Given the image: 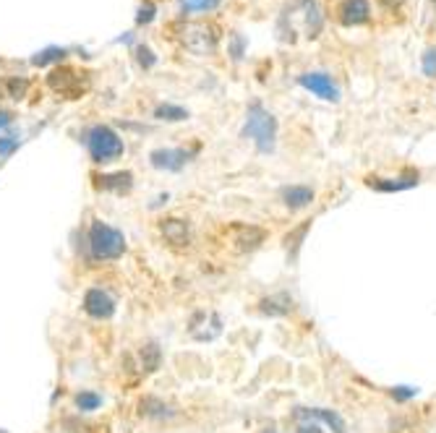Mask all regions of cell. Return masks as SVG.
<instances>
[{"label": "cell", "mask_w": 436, "mask_h": 433, "mask_svg": "<svg viewBox=\"0 0 436 433\" xmlns=\"http://www.w3.org/2000/svg\"><path fill=\"white\" fill-rule=\"evenodd\" d=\"M170 34L183 45L188 53L196 55L214 53L217 40H220L217 27L204 24V21H178V24H170Z\"/></svg>", "instance_id": "3957f363"}, {"label": "cell", "mask_w": 436, "mask_h": 433, "mask_svg": "<svg viewBox=\"0 0 436 433\" xmlns=\"http://www.w3.org/2000/svg\"><path fill=\"white\" fill-rule=\"evenodd\" d=\"M311 230V220H306V222H301L295 230H290L288 235H285V248L290 250V259L295 261V256H298V250H301V246H303V237L306 233Z\"/></svg>", "instance_id": "d6986e66"}, {"label": "cell", "mask_w": 436, "mask_h": 433, "mask_svg": "<svg viewBox=\"0 0 436 433\" xmlns=\"http://www.w3.org/2000/svg\"><path fill=\"white\" fill-rule=\"evenodd\" d=\"M102 405V397L97 392H79L76 394V407H79L81 412H94V410H100Z\"/></svg>", "instance_id": "44dd1931"}, {"label": "cell", "mask_w": 436, "mask_h": 433, "mask_svg": "<svg viewBox=\"0 0 436 433\" xmlns=\"http://www.w3.org/2000/svg\"><path fill=\"white\" fill-rule=\"evenodd\" d=\"M154 118L157 120H168V123H181V120H188V110L181 105H170V102H165V105H159L154 110Z\"/></svg>", "instance_id": "ffe728a7"}, {"label": "cell", "mask_w": 436, "mask_h": 433, "mask_svg": "<svg viewBox=\"0 0 436 433\" xmlns=\"http://www.w3.org/2000/svg\"><path fill=\"white\" fill-rule=\"evenodd\" d=\"M0 97H3V89H0Z\"/></svg>", "instance_id": "e575fe53"}, {"label": "cell", "mask_w": 436, "mask_h": 433, "mask_svg": "<svg viewBox=\"0 0 436 433\" xmlns=\"http://www.w3.org/2000/svg\"><path fill=\"white\" fill-rule=\"evenodd\" d=\"M0 433H5V431H0Z\"/></svg>", "instance_id": "d590c367"}, {"label": "cell", "mask_w": 436, "mask_h": 433, "mask_svg": "<svg viewBox=\"0 0 436 433\" xmlns=\"http://www.w3.org/2000/svg\"><path fill=\"white\" fill-rule=\"evenodd\" d=\"M152 19H154V5L149 3V5H144V8L139 11V16H136V21H139V24H149Z\"/></svg>", "instance_id": "f546056e"}, {"label": "cell", "mask_w": 436, "mask_h": 433, "mask_svg": "<svg viewBox=\"0 0 436 433\" xmlns=\"http://www.w3.org/2000/svg\"><path fill=\"white\" fill-rule=\"evenodd\" d=\"M89 253L94 261H115L126 253V237L118 227L92 220L89 224Z\"/></svg>", "instance_id": "7a4b0ae2"}, {"label": "cell", "mask_w": 436, "mask_h": 433, "mask_svg": "<svg viewBox=\"0 0 436 433\" xmlns=\"http://www.w3.org/2000/svg\"><path fill=\"white\" fill-rule=\"evenodd\" d=\"M292 415L298 420H314V423H321V425H327L332 433H347V423H345V418L337 412V410H332V407H295Z\"/></svg>", "instance_id": "9c48e42d"}, {"label": "cell", "mask_w": 436, "mask_h": 433, "mask_svg": "<svg viewBox=\"0 0 436 433\" xmlns=\"http://www.w3.org/2000/svg\"><path fill=\"white\" fill-rule=\"evenodd\" d=\"M198 146H191V149H154L149 154V162L154 170H165V172H181L196 157Z\"/></svg>", "instance_id": "52a82bcc"}, {"label": "cell", "mask_w": 436, "mask_h": 433, "mask_svg": "<svg viewBox=\"0 0 436 433\" xmlns=\"http://www.w3.org/2000/svg\"><path fill=\"white\" fill-rule=\"evenodd\" d=\"M47 86H50L58 97H63V100H81L84 94L89 92L92 79H89L87 71H81V68L76 66H58L50 71Z\"/></svg>", "instance_id": "5b68a950"}, {"label": "cell", "mask_w": 436, "mask_h": 433, "mask_svg": "<svg viewBox=\"0 0 436 433\" xmlns=\"http://www.w3.org/2000/svg\"><path fill=\"white\" fill-rule=\"evenodd\" d=\"M11 123V113H0V128H5Z\"/></svg>", "instance_id": "1f68e13d"}, {"label": "cell", "mask_w": 436, "mask_h": 433, "mask_svg": "<svg viewBox=\"0 0 436 433\" xmlns=\"http://www.w3.org/2000/svg\"><path fill=\"white\" fill-rule=\"evenodd\" d=\"M14 149H19V139L16 136H0V159L8 157Z\"/></svg>", "instance_id": "4316f807"}, {"label": "cell", "mask_w": 436, "mask_h": 433, "mask_svg": "<svg viewBox=\"0 0 436 433\" xmlns=\"http://www.w3.org/2000/svg\"><path fill=\"white\" fill-rule=\"evenodd\" d=\"M84 141H87V149H89V154H92V159L97 165H110V162L123 157V152H126L123 139L110 126H94V128H89V133L84 136Z\"/></svg>", "instance_id": "277c9868"}, {"label": "cell", "mask_w": 436, "mask_h": 433, "mask_svg": "<svg viewBox=\"0 0 436 433\" xmlns=\"http://www.w3.org/2000/svg\"><path fill=\"white\" fill-rule=\"evenodd\" d=\"M418 386H410V384H397V386H392L389 389V397L395 399V402H400V405H405V402H410V399H415L418 397Z\"/></svg>", "instance_id": "7402d4cb"}, {"label": "cell", "mask_w": 436, "mask_h": 433, "mask_svg": "<svg viewBox=\"0 0 436 433\" xmlns=\"http://www.w3.org/2000/svg\"><path fill=\"white\" fill-rule=\"evenodd\" d=\"M159 233L175 248H183V246L191 243V224H188V220H178V217L162 220L159 222Z\"/></svg>", "instance_id": "5bb4252c"}, {"label": "cell", "mask_w": 436, "mask_h": 433, "mask_svg": "<svg viewBox=\"0 0 436 433\" xmlns=\"http://www.w3.org/2000/svg\"><path fill=\"white\" fill-rule=\"evenodd\" d=\"M421 68L426 76H436V47H428L421 58Z\"/></svg>", "instance_id": "d4e9b609"}, {"label": "cell", "mask_w": 436, "mask_h": 433, "mask_svg": "<svg viewBox=\"0 0 436 433\" xmlns=\"http://www.w3.org/2000/svg\"><path fill=\"white\" fill-rule=\"evenodd\" d=\"M139 415L146 420H172L178 412H175V407L168 405L165 399H159V397H152V394H146L144 399L139 402Z\"/></svg>", "instance_id": "2e32d148"}, {"label": "cell", "mask_w": 436, "mask_h": 433, "mask_svg": "<svg viewBox=\"0 0 436 433\" xmlns=\"http://www.w3.org/2000/svg\"><path fill=\"white\" fill-rule=\"evenodd\" d=\"M227 235H230L233 248L240 250V253H246V250H256L259 246H262V243H264V240H266V230H264V227H259V224L236 222V224H230Z\"/></svg>", "instance_id": "ba28073f"}, {"label": "cell", "mask_w": 436, "mask_h": 433, "mask_svg": "<svg viewBox=\"0 0 436 433\" xmlns=\"http://www.w3.org/2000/svg\"><path fill=\"white\" fill-rule=\"evenodd\" d=\"M259 433H277V428H272V425H269V428H264V431H259Z\"/></svg>", "instance_id": "836d02e7"}, {"label": "cell", "mask_w": 436, "mask_h": 433, "mask_svg": "<svg viewBox=\"0 0 436 433\" xmlns=\"http://www.w3.org/2000/svg\"><path fill=\"white\" fill-rule=\"evenodd\" d=\"M220 0H183V11L185 14H198V11H211L217 8Z\"/></svg>", "instance_id": "cb8c5ba5"}, {"label": "cell", "mask_w": 436, "mask_h": 433, "mask_svg": "<svg viewBox=\"0 0 436 433\" xmlns=\"http://www.w3.org/2000/svg\"><path fill=\"white\" fill-rule=\"evenodd\" d=\"M97 188L100 191H113V194H128L133 188V172L120 170V172H107V175H94Z\"/></svg>", "instance_id": "e0dca14e"}, {"label": "cell", "mask_w": 436, "mask_h": 433, "mask_svg": "<svg viewBox=\"0 0 436 433\" xmlns=\"http://www.w3.org/2000/svg\"><path fill=\"white\" fill-rule=\"evenodd\" d=\"M243 50H246V40H243L240 34H233V45H230V53H233V58H236V60H240V58H243Z\"/></svg>", "instance_id": "83f0119b"}, {"label": "cell", "mask_w": 436, "mask_h": 433, "mask_svg": "<svg viewBox=\"0 0 436 433\" xmlns=\"http://www.w3.org/2000/svg\"><path fill=\"white\" fill-rule=\"evenodd\" d=\"M421 183V172L418 170H405L397 178H379V175H371L366 178V185L379 191V194H400V191H410Z\"/></svg>", "instance_id": "30bf717a"}, {"label": "cell", "mask_w": 436, "mask_h": 433, "mask_svg": "<svg viewBox=\"0 0 436 433\" xmlns=\"http://www.w3.org/2000/svg\"><path fill=\"white\" fill-rule=\"evenodd\" d=\"M337 16H340V24H345V27L366 24L371 19L369 0H343L340 8H337Z\"/></svg>", "instance_id": "4fadbf2b"}, {"label": "cell", "mask_w": 436, "mask_h": 433, "mask_svg": "<svg viewBox=\"0 0 436 433\" xmlns=\"http://www.w3.org/2000/svg\"><path fill=\"white\" fill-rule=\"evenodd\" d=\"M434 5H436V0H434Z\"/></svg>", "instance_id": "8d00e7d4"}, {"label": "cell", "mask_w": 436, "mask_h": 433, "mask_svg": "<svg viewBox=\"0 0 436 433\" xmlns=\"http://www.w3.org/2000/svg\"><path fill=\"white\" fill-rule=\"evenodd\" d=\"M84 311L92 318H110L115 314V298L102 288H92L84 292Z\"/></svg>", "instance_id": "8fae6325"}, {"label": "cell", "mask_w": 436, "mask_h": 433, "mask_svg": "<svg viewBox=\"0 0 436 433\" xmlns=\"http://www.w3.org/2000/svg\"><path fill=\"white\" fill-rule=\"evenodd\" d=\"M66 55V50L63 47H47V50H42V53L34 55V66H47V63H53V60H60Z\"/></svg>", "instance_id": "603a6c76"}, {"label": "cell", "mask_w": 436, "mask_h": 433, "mask_svg": "<svg viewBox=\"0 0 436 433\" xmlns=\"http://www.w3.org/2000/svg\"><path fill=\"white\" fill-rule=\"evenodd\" d=\"M240 136L251 139L259 154H272L277 146V118L269 110H264L262 102H251L249 113H246V123L240 128Z\"/></svg>", "instance_id": "6da1fadb"}, {"label": "cell", "mask_w": 436, "mask_h": 433, "mask_svg": "<svg viewBox=\"0 0 436 433\" xmlns=\"http://www.w3.org/2000/svg\"><path fill=\"white\" fill-rule=\"evenodd\" d=\"M295 433H324V431H321V425L314 423V420H303V423L298 425V431Z\"/></svg>", "instance_id": "4dcf8cb0"}, {"label": "cell", "mask_w": 436, "mask_h": 433, "mask_svg": "<svg viewBox=\"0 0 436 433\" xmlns=\"http://www.w3.org/2000/svg\"><path fill=\"white\" fill-rule=\"evenodd\" d=\"M136 53H139V63H141L144 68L154 66V55H152V50H149V47H139Z\"/></svg>", "instance_id": "f1b7e54d"}, {"label": "cell", "mask_w": 436, "mask_h": 433, "mask_svg": "<svg viewBox=\"0 0 436 433\" xmlns=\"http://www.w3.org/2000/svg\"><path fill=\"white\" fill-rule=\"evenodd\" d=\"M8 89H11V97H14V100H24V97H27L29 84L24 79H21V81L11 79V81H8Z\"/></svg>", "instance_id": "484cf974"}, {"label": "cell", "mask_w": 436, "mask_h": 433, "mask_svg": "<svg viewBox=\"0 0 436 433\" xmlns=\"http://www.w3.org/2000/svg\"><path fill=\"white\" fill-rule=\"evenodd\" d=\"M292 308H295V303H292L290 292H275L259 301V311L269 318H285L292 314Z\"/></svg>", "instance_id": "9a60e30c"}, {"label": "cell", "mask_w": 436, "mask_h": 433, "mask_svg": "<svg viewBox=\"0 0 436 433\" xmlns=\"http://www.w3.org/2000/svg\"><path fill=\"white\" fill-rule=\"evenodd\" d=\"M384 5H387V8H395V5H400V3H402V0H382Z\"/></svg>", "instance_id": "d6a6232c"}, {"label": "cell", "mask_w": 436, "mask_h": 433, "mask_svg": "<svg viewBox=\"0 0 436 433\" xmlns=\"http://www.w3.org/2000/svg\"><path fill=\"white\" fill-rule=\"evenodd\" d=\"M298 84L308 89V92L319 97V100H324V102H340V86L334 84L330 73H324V71H308V73H301L298 76Z\"/></svg>", "instance_id": "8992f818"}, {"label": "cell", "mask_w": 436, "mask_h": 433, "mask_svg": "<svg viewBox=\"0 0 436 433\" xmlns=\"http://www.w3.org/2000/svg\"><path fill=\"white\" fill-rule=\"evenodd\" d=\"M139 360H141V371L144 373H154L162 366V350H159L157 342H146L139 350Z\"/></svg>", "instance_id": "ac0fdd59"}, {"label": "cell", "mask_w": 436, "mask_h": 433, "mask_svg": "<svg viewBox=\"0 0 436 433\" xmlns=\"http://www.w3.org/2000/svg\"><path fill=\"white\" fill-rule=\"evenodd\" d=\"M314 198H317V191L306 183H292V185H282V188H279V201L290 211L308 209V207L314 204Z\"/></svg>", "instance_id": "7c38bea8"}]
</instances>
